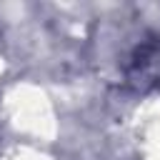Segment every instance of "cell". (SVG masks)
I'll return each instance as SVG.
<instances>
[{"mask_svg": "<svg viewBox=\"0 0 160 160\" xmlns=\"http://www.w3.org/2000/svg\"><path fill=\"white\" fill-rule=\"evenodd\" d=\"M122 78L135 92H148L160 85V32H148L138 40L125 58Z\"/></svg>", "mask_w": 160, "mask_h": 160, "instance_id": "obj_1", "label": "cell"}]
</instances>
